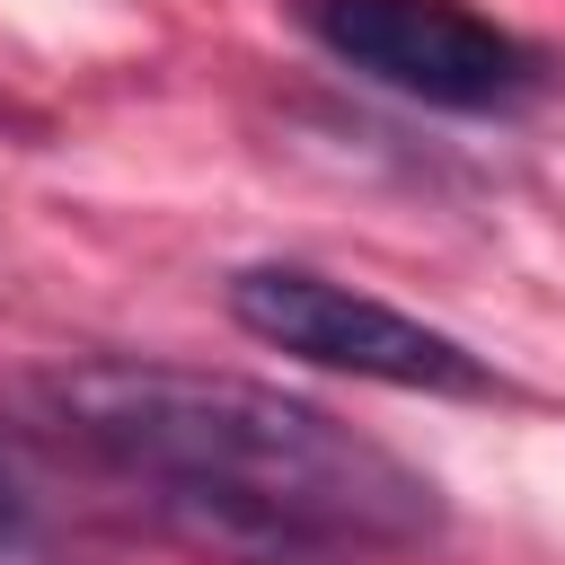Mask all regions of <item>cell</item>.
Listing matches in <instances>:
<instances>
[{"instance_id": "obj_1", "label": "cell", "mask_w": 565, "mask_h": 565, "mask_svg": "<svg viewBox=\"0 0 565 565\" xmlns=\"http://www.w3.org/2000/svg\"><path fill=\"white\" fill-rule=\"evenodd\" d=\"M44 406L212 565H371L441 530L424 468L265 380L185 362H62Z\"/></svg>"}, {"instance_id": "obj_2", "label": "cell", "mask_w": 565, "mask_h": 565, "mask_svg": "<svg viewBox=\"0 0 565 565\" xmlns=\"http://www.w3.org/2000/svg\"><path fill=\"white\" fill-rule=\"evenodd\" d=\"M230 318L291 353V362H318V371H344V380H380V388H415V397H486L494 371L486 353H468L459 335L406 318L397 300H371L318 265H247L230 274Z\"/></svg>"}, {"instance_id": "obj_3", "label": "cell", "mask_w": 565, "mask_h": 565, "mask_svg": "<svg viewBox=\"0 0 565 565\" xmlns=\"http://www.w3.org/2000/svg\"><path fill=\"white\" fill-rule=\"evenodd\" d=\"M309 35L344 71L441 115H512L547 79L539 44L477 18L468 0H309Z\"/></svg>"}, {"instance_id": "obj_4", "label": "cell", "mask_w": 565, "mask_h": 565, "mask_svg": "<svg viewBox=\"0 0 565 565\" xmlns=\"http://www.w3.org/2000/svg\"><path fill=\"white\" fill-rule=\"evenodd\" d=\"M0 565H26V503H18L9 459H0Z\"/></svg>"}]
</instances>
